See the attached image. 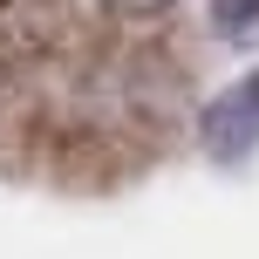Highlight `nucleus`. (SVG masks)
<instances>
[{
  "label": "nucleus",
  "instance_id": "nucleus-1",
  "mask_svg": "<svg viewBox=\"0 0 259 259\" xmlns=\"http://www.w3.org/2000/svg\"><path fill=\"white\" fill-rule=\"evenodd\" d=\"M178 0H0V164L109 178L157 150L184 103Z\"/></svg>",
  "mask_w": 259,
  "mask_h": 259
},
{
  "label": "nucleus",
  "instance_id": "nucleus-2",
  "mask_svg": "<svg viewBox=\"0 0 259 259\" xmlns=\"http://www.w3.org/2000/svg\"><path fill=\"white\" fill-rule=\"evenodd\" d=\"M219 14H225V27H252L259 21V0H219Z\"/></svg>",
  "mask_w": 259,
  "mask_h": 259
}]
</instances>
